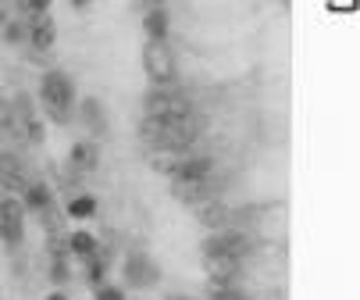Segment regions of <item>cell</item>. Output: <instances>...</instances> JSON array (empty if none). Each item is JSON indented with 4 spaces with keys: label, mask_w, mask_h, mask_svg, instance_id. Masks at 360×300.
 <instances>
[{
    "label": "cell",
    "mask_w": 360,
    "mask_h": 300,
    "mask_svg": "<svg viewBox=\"0 0 360 300\" xmlns=\"http://www.w3.org/2000/svg\"><path fill=\"white\" fill-rule=\"evenodd\" d=\"M79 115H82V122H86L89 132H96V136L108 132V115H104V104H100V100L86 96L82 104H79Z\"/></svg>",
    "instance_id": "12"
},
{
    "label": "cell",
    "mask_w": 360,
    "mask_h": 300,
    "mask_svg": "<svg viewBox=\"0 0 360 300\" xmlns=\"http://www.w3.org/2000/svg\"><path fill=\"white\" fill-rule=\"evenodd\" d=\"M143 72L153 86H172L175 75H179V65H175V54L165 39H146L143 46Z\"/></svg>",
    "instance_id": "2"
},
{
    "label": "cell",
    "mask_w": 360,
    "mask_h": 300,
    "mask_svg": "<svg viewBox=\"0 0 360 300\" xmlns=\"http://www.w3.org/2000/svg\"><path fill=\"white\" fill-rule=\"evenodd\" d=\"M143 29H146V39H165L168 36V11L165 8H150L143 15Z\"/></svg>",
    "instance_id": "13"
},
{
    "label": "cell",
    "mask_w": 360,
    "mask_h": 300,
    "mask_svg": "<svg viewBox=\"0 0 360 300\" xmlns=\"http://www.w3.org/2000/svg\"><path fill=\"white\" fill-rule=\"evenodd\" d=\"M65 215L68 218H93L96 215V196H89V193H79V196H72L68 204H65Z\"/></svg>",
    "instance_id": "14"
},
{
    "label": "cell",
    "mask_w": 360,
    "mask_h": 300,
    "mask_svg": "<svg viewBox=\"0 0 360 300\" xmlns=\"http://www.w3.org/2000/svg\"><path fill=\"white\" fill-rule=\"evenodd\" d=\"M46 8H50V0H25V11H32V15H39Z\"/></svg>",
    "instance_id": "20"
},
{
    "label": "cell",
    "mask_w": 360,
    "mask_h": 300,
    "mask_svg": "<svg viewBox=\"0 0 360 300\" xmlns=\"http://www.w3.org/2000/svg\"><path fill=\"white\" fill-rule=\"evenodd\" d=\"M50 275H54V282H68V265H65V258L54 261V272H50Z\"/></svg>",
    "instance_id": "19"
},
{
    "label": "cell",
    "mask_w": 360,
    "mask_h": 300,
    "mask_svg": "<svg viewBox=\"0 0 360 300\" xmlns=\"http://www.w3.org/2000/svg\"><path fill=\"white\" fill-rule=\"evenodd\" d=\"M39 100H43L46 115L54 118L58 125H68L72 108H75V86H72V79L65 72H58V68H50L39 79Z\"/></svg>",
    "instance_id": "1"
},
{
    "label": "cell",
    "mask_w": 360,
    "mask_h": 300,
    "mask_svg": "<svg viewBox=\"0 0 360 300\" xmlns=\"http://www.w3.org/2000/svg\"><path fill=\"white\" fill-rule=\"evenodd\" d=\"M86 261H89V282L100 286V282H104V272H108V261L100 258V254H93V258H86Z\"/></svg>",
    "instance_id": "17"
},
{
    "label": "cell",
    "mask_w": 360,
    "mask_h": 300,
    "mask_svg": "<svg viewBox=\"0 0 360 300\" xmlns=\"http://www.w3.org/2000/svg\"><path fill=\"white\" fill-rule=\"evenodd\" d=\"M46 300H68V296H65V293H50Z\"/></svg>",
    "instance_id": "24"
},
{
    "label": "cell",
    "mask_w": 360,
    "mask_h": 300,
    "mask_svg": "<svg viewBox=\"0 0 360 300\" xmlns=\"http://www.w3.org/2000/svg\"><path fill=\"white\" fill-rule=\"evenodd\" d=\"M143 4H146V11H150V8H165V0H143Z\"/></svg>",
    "instance_id": "22"
},
{
    "label": "cell",
    "mask_w": 360,
    "mask_h": 300,
    "mask_svg": "<svg viewBox=\"0 0 360 300\" xmlns=\"http://www.w3.org/2000/svg\"><path fill=\"white\" fill-rule=\"evenodd\" d=\"M214 175V161L211 158H179V165L172 168V179H211Z\"/></svg>",
    "instance_id": "11"
},
{
    "label": "cell",
    "mask_w": 360,
    "mask_h": 300,
    "mask_svg": "<svg viewBox=\"0 0 360 300\" xmlns=\"http://www.w3.org/2000/svg\"><path fill=\"white\" fill-rule=\"evenodd\" d=\"M158 279H161V272L153 268L150 258H143V254H129V258H125V282H129V286H136V289H150Z\"/></svg>",
    "instance_id": "9"
},
{
    "label": "cell",
    "mask_w": 360,
    "mask_h": 300,
    "mask_svg": "<svg viewBox=\"0 0 360 300\" xmlns=\"http://www.w3.org/2000/svg\"><path fill=\"white\" fill-rule=\"evenodd\" d=\"M72 8H89V0H72Z\"/></svg>",
    "instance_id": "23"
},
{
    "label": "cell",
    "mask_w": 360,
    "mask_h": 300,
    "mask_svg": "<svg viewBox=\"0 0 360 300\" xmlns=\"http://www.w3.org/2000/svg\"><path fill=\"white\" fill-rule=\"evenodd\" d=\"M29 168L18 154H0V189L11 193V196H22V189L29 186Z\"/></svg>",
    "instance_id": "6"
},
{
    "label": "cell",
    "mask_w": 360,
    "mask_h": 300,
    "mask_svg": "<svg viewBox=\"0 0 360 300\" xmlns=\"http://www.w3.org/2000/svg\"><path fill=\"white\" fill-rule=\"evenodd\" d=\"M0 239H4L8 246H18L25 239V208L11 193L0 200Z\"/></svg>",
    "instance_id": "3"
},
{
    "label": "cell",
    "mask_w": 360,
    "mask_h": 300,
    "mask_svg": "<svg viewBox=\"0 0 360 300\" xmlns=\"http://www.w3.org/2000/svg\"><path fill=\"white\" fill-rule=\"evenodd\" d=\"M0 36H4V43H25V22H4V29H0Z\"/></svg>",
    "instance_id": "16"
},
{
    "label": "cell",
    "mask_w": 360,
    "mask_h": 300,
    "mask_svg": "<svg viewBox=\"0 0 360 300\" xmlns=\"http://www.w3.org/2000/svg\"><path fill=\"white\" fill-rule=\"evenodd\" d=\"M193 211H196V218H200V225L203 229H229L232 225V208L225 204V200H218V196H207V200H200V204H193Z\"/></svg>",
    "instance_id": "8"
},
{
    "label": "cell",
    "mask_w": 360,
    "mask_h": 300,
    "mask_svg": "<svg viewBox=\"0 0 360 300\" xmlns=\"http://www.w3.org/2000/svg\"><path fill=\"white\" fill-rule=\"evenodd\" d=\"M93 296H96V300H125V293H122L118 286H108V282L93 286Z\"/></svg>",
    "instance_id": "18"
},
{
    "label": "cell",
    "mask_w": 360,
    "mask_h": 300,
    "mask_svg": "<svg viewBox=\"0 0 360 300\" xmlns=\"http://www.w3.org/2000/svg\"><path fill=\"white\" fill-rule=\"evenodd\" d=\"M68 254H75V258H93V254H96V236H89L86 229H75V232L68 236Z\"/></svg>",
    "instance_id": "15"
},
{
    "label": "cell",
    "mask_w": 360,
    "mask_h": 300,
    "mask_svg": "<svg viewBox=\"0 0 360 300\" xmlns=\"http://www.w3.org/2000/svg\"><path fill=\"white\" fill-rule=\"evenodd\" d=\"M50 204H54V189H50L43 179H39V182L32 179V182L22 189V208H25V211L39 215V211H46Z\"/></svg>",
    "instance_id": "10"
},
{
    "label": "cell",
    "mask_w": 360,
    "mask_h": 300,
    "mask_svg": "<svg viewBox=\"0 0 360 300\" xmlns=\"http://www.w3.org/2000/svg\"><path fill=\"white\" fill-rule=\"evenodd\" d=\"M4 22H8V4L0 0V29H4Z\"/></svg>",
    "instance_id": "21"
},
{
    "label": "cell",
    "mask_w": 360,
    "mask_h": 300,
    "mask_svg": "<svg viewBox=\"0 0 360 300\" xmlns=\"http://www.w3.org/2000/svg\"><path fill=\"white\" fill-rule=\"evenodd\" d=\"M25 39L32 43L36 54H50V46H54V39H58V25H54V18H50V11H39L25 22Z\"/></svg>",
    "instance_id": "5"
},
{
    "label": "cell",
    "mask_w": 360,
    "mask_h": 300,
    "mask_svg": "<svg viewBox=\"0 0 360 300\" xmlns=\"http://www.w3.org/2000/svg\"><path fill=\"white\" fill-rule=\"evenodd\" d=\"M96 165H100V146H96V139H79V143L68 150L65 186H68V182H79V179L89 175V172H96Z\"/></svg>",
    "instance_id": "4"
},
{
    "label": "cell",
    "mask_w": 360,
    "mask_h": 300,
    "mask_svg": "<svg viewBox=\"0 0 360 300\" xmlns=\"http://www.w3.org/2000/svg\"><path fill=\"white\" fill-rule=\"evenodd\" d=\"M203 272L211 275V282H225V286H232L236 282V275H239V258H232V254H225V250H203Z\"/></svg>",
    "instance_id": "7"
}]
</instances>
